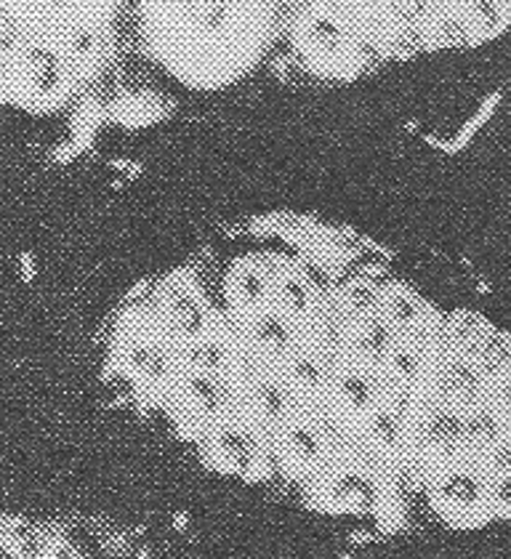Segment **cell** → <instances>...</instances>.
<instances>
[{
	"label": "cell",
	"instance_id": "obj_16",
	"mask_svg": "<svg viewBox=\"0 0 511 559\" xmlns=\"http://www.w3.org/2000/svg\"><path fill=\"white\" fill-rule=\"evenodd\" d=\"M192 357H194V360H198V362H203V366L216 368V366H222L224 349H222V346H218V344H205V346H200V349H194Z\"/></svg>",
	"mask_w": 511,
	"mask_h": 559
},
{
	"label": "cell",
	"instance_id": "obj_6",
	"mask_svg": "<svg viewBox=\"0 0 511 559\" xmlns=\"http://www.w3.org/2000/svg\"><path fill=\"white\" fill-rule=\"evenodd\" d=\"M255 336L264 344H272L275 349H285V346L290 344L288 328L280 323L277 318H272V314H266V318H261L259 323H255Z\"/></svg>",
	"mask_w": 511,
	"mask_h": 559
},
{
	"label": "cell",
	"instance_id": "obj_9",
	"mask_svg": "<svg viewBox=\"0 0 511 559\" xmlns=\"http://www.w3.org/2000/svg\"><path fill=\"white\" fill-rule=\"evenodd\" d=\"M341 389H344L346 400L355 403L357 408H365V405H370V400H373L370 384L365 379H360V376H344V379H341Z\"/></svg>",
	"mask_w": 511,
	"mask_h": 559
},
{
	"label": "cell",
	"instance_id": "obj_12",
	"mask_svg": "<svg viewBox=\"0 0 511 559\" xmlns=\"http://www.w3.org/2000/svg\"><path fill=\"white\" fill-rule=\"evenodd\" d=\"M222 445L227 448L237 466H242V469H246V466L251 464V448H248V442L242 440L240 435H235V431H227V435L222 437Z\"/></svg>",
	"mask_w": 511,
	"mask_h": 559
},
{
	"label": "cell",
	"instance_id": "obj_8",
	"mask_svg": "<svg viewBox=\"0 0 511 559\" xmlns=\"http://www.w3.org/2000/svg\"><path fill=\"white\" fill-rule=\"evenodd\" d=\"M445 493L461 503H472V501H477L479 488H477V483L468 477V474H453V477L445 483Z\"/></svg>",
	"mask_w": 511,
	"mask_h": 559
},
{
	"label": "cell",
	"instance_id": "obj_15",
	"mask_svg": "<svg viewBox=\"0 0 511 559\" xmlns=\"http://www.w3.org/2000/svg\"><path fill=\"white\" fill-rule=\"evenodd\" d=\"M365 346H368L370 355H383L389 346V328H383L381 323H373V328L368 331V336H365Z\"/></svg>",
	"mask_w": 511,
	"mask_h": 559
},
{
	"label": "cell",
	"instance_id": "obj_18",
	"mask_svg": "<svg viewBox=\"0 0 511 559\" xmlns=\"http://www.w3.org/2000/svg\"><path fill=\"white\" fill-rule=\"evenodd\" d=\"M294 437H296V445H298V451H301L304 455H307V459H314V455L320 453V445H318V440H314V435L309 429H304V427H298L296 431H294Z\"/></svg>",
	"mask_w": 511,
	"mask_h": 559
},
{
	"label": "cell",
	"instance_id": "obj_10",
	"mask_svg": "<svg viewBox=\"0 0 511 559\" xmlns=\"http://www.w3.org/2000/svg\"><path fill=\"white\" fill-rule=\"evenodd\" d=\"M192 392L198 394L200 403L205 405L209 411H216L218 403H222V392H218V386L213 384L211 379H203V376H194V379L190 381Z\"/></svg>",
	"mask_w": 511,
	"mask_h": 559
},
{
	"label": "cell",
	"instance_id": "obj_2",
	"mask_svg": "<svg viewBox=\"0 0 511 559\" xmlns=\"http://www.w3.org/2000/svg\"><path fill=\"white\" fill-rule=\"evenodd\" d=\"M344 35V59L352 51L376 57L383 46L468 44L503 27L511 0H331L320 11Z\"/></svg>",
	"mask_w": 511,
	"mask_h": 559
},
{
	"label": "cell",
	"instance_id": "obj_19",
	"mask_svg": "<svg viewBox=\"0 0 511 559\" xmlns=\"http://www.w3.org/2000/svg\"><path fill=\"white\" fill-rule=\"evenodd\" d=\"M242 294H246L248 299H261V296H264V280L253 275V272L242 275Z\"/></svg>",
	"mask_w": 511,
	"mask_h": 559
},
{
	"label": "cell",
	"instance_id": "obj_20",
	"mask_svg": "<svg viewBox=\"0 0 511 559\" xmlns=\"http://www.w3.org/2000/svg\"><path fill=\"white\" fill-rule=\"evenodd\" d=\"M394 366H397V370L405 376V379H416L418 362L413 355H407V352H397V355H394Z\"/></svg>",
	"mask_w": 511,
	"mask_h": 559
},
{
	"label": "cell",
	"instance_id": "obj_21",
	"mask_svg": "<svg viewBox=\"0 0 511 559\" xmlns=\"http://www.w3.org/2000/svg\"><path fill=\"white\" fill-rule=\"evenodd\" d=\"M394 318H397L400 323H413V320H416V309H413L411 301L394 299Z\"/></svg>",
	"mask_w": 511,
	"mask_h": 559
},
{
	"label": "cell",
	"instance_id": "obj_22",
	"mask_svg": "<svg viewBox=\"0 0 511 559\" xmlns=\"http://www.w3.org/2000/svg\"><path fill=\"white\" fill-rule=\"evenodd\" d=\"M285 294H288V299L294 301L296 309H307V296H304V290L298 288V283H294V280L285 283Z\"/></svg>",
	"mask_w": 511,
	"mask_h": 559
},
{
	"label": "cell",
	"instance_id": "obj_23",
	"mask_svg": "<svg viewBox=\"0 0 511 559\" xmlns=\"http://www.w3.org/2000/svg\"><path fill=\"white\" fill-rule=\"evenodd\" d=\"M355 304L357 307H370L373 304V296H370V290H355Z\"/></svg>",
	"mask_w": 511,
	"mask_h": 559
},
{
	"label": "cell",
	"instance_id": "obj_4",
	"mask_svg": "<svg viewBox=\"0 0 511 559\" xmlns=\"http://www.w3.org/2000/svg\"><path fill=\"white\" fill-rule=\"evenodd\" d=\"M131 360L133 366H139L150 379H166L168 373V362L155 346H133L131 349Z\"/></svg>",
	"mask_w": 511,
	"mask_h": 559
},
{
	"label": "cell",
	"instance_id": "obj_14",
	"mask_svg": "<svg viewBox=\"0 0 511 559\" xmlns=\"http://www.w3.org/2000/svg\"><path fill=\"white\" fill-rule=\"evenodd\" d=\"M373 429H376V435H379V440L383 442V445H397L400 424L394 421L389 413H379V416L373 418Z\"/></svg>",
	"mask_w": 511,
	"mask_h": 559
},
{
	"label": "cell",
	"instance_id": "obj_13",
	"mask_svg": "<svg viewBox=\"0 0 511 559\" xmlns=\"http://www.w3.org/2000/svg\"><path fill=\"white\" fill-rule=\"evenodd\" d=\"M259 400L272 418L283 416L285 413V397H283V392L277 389V384H270V381H266V384H261Z\"/></svg>",
	"mask_w": 511,
	"mask_h": 559
},
{
	"label": "cell",
	"instance_id": "obj_5",
	"mask_svg": "<svg viewBox=\"0 0 511 559\" xmlns=\"http://www.w3.org/2000/svg\"><path fill=\"white\" fill-rule=\"evenodd\" d=\"M429 435L431 440L437 442H455L461 435H466V421H461L453 413H442V416H437L435 421H431Z\"/></svg>",
	"mask_w": 511,
	"mask_h": 559
},
{
	"label": "cell",
	"instance_id": "obj_7",
	"mask_svg": "<svg viewBox=\"0 0 511 559\" xmlns=\"http://www.w3.org/2000/svg\"><path fill=\"white\" fill-rule=\"evenodd\" d=\"M174 314L179 318L181 328H185L187 333H200V328H203V318H200L198 307H194L192 299H187L185 294H176L174 296Z\"/></svg>",
	"mask_w": 511,
	"mask_h": 559
},
{
	"label": "cell",
	"instance_id": "obj_1",
	"mask_svg": "<svg viewBox=\"0 0 511 559\" xmlns=\"http://www.w3.org/2000/svg\"><path fill=\"white\" fill-rule=\"evenodd\" d=\"M144 22L174 70L190 81L216 83L259 53L266 0H147Z\"/></svg>",
	"mask_w": 511,
	"mask_h": 559
},
{
	"label": "cell",
	"instance_id": "obj_17",
	"mask_svg": "<svg viewBox=\"0 0 511 559\" xmlns=\"http://www.w3.org/2000/svg\"><path fill=\"white\" fill-rule=\"evenodd\" d=\"M294 373L298 381H304V384H318L320 381V368L314 366L312 360H307V357H298L294 362Z\"/></svg>",
	"mask_w": 511,
	"mask_h": 559
},
{
	"label": "cell",
	"instance_id": "obj_11",
	"mask_svg": "<svg viewBox=\"0 0 511 559\" xmlns=\"http://www.w3.org/2000/svg\"><path fill=\"white\" fill-rule=\"evenodd\" d=\"M466 435L479 437V440H490L498 437V424L490 413H474L472 418H466Z\"/></svg>",
	"mask_w": 511,
	"mask_h": 559
},
{
	"label": "cell",
	"instance_id": "obj_3",
	"mask_svg": "<svg viewBox=\"0 0 511 559\" xmlns=\"http://www.w3.org/2000/svg\"><path fill=\"white\" fill-rule=\"evenodd\" d=\"M99 0H9L3 29L5 72L35 102H54L70 86L72 70L99 48L88 11Z\"/></svg>",
	"mask_w": 511,
	"mask_h": 559
}]
</instances>
